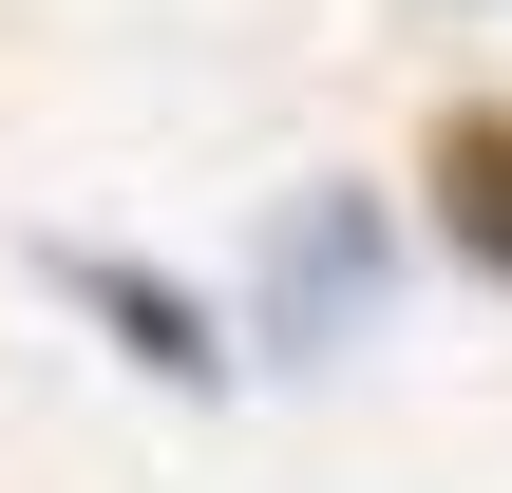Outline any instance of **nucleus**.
<instances>
[{
    "label": "nucleus",
    "instance_id": "obj_1",
    "mask_svg": "<svg viewBox=\"0 0 512 493\" xmlns=\"http://www.w3.org/2000/svg\"><path fill=\"white\" fill-rule=\"evenodd\" d=\"M380 266H399V209H380V190H304V209L266 228V285H247L266 361H342L361 304H380Z\"/></svg>",
    "mask_w": 512,
    "mask_h": 493
},
{
    "label": "nucleus",
    "instance_id": "obj_2",
    "mask_svg": "<svg viewBox=\"0 0 512 493\" xmlns=\"http://www.w3.org/2000/svg\"><path fill=\"white\" fill-rule=\"evenodd\" d=\"M57 285H76V304H95V323H114L152 380H228V323H209L171 266H133V247H57Z\"/></svg>",
    "mask_w": 512,
    "mask_h": 493
},
{
    "label": "nucleus",
    "instance_id": "obj_3",
    "mask_svg": "<svg viewBox=\"0 0 512 493\" xmlns=\"http://www.w3.org/2000/svg\"><path fill=\"white\" fill-rule=\"evenodd\" d=\"M437 228L475 285H512V114H437Z\"/></svg>",
    "mask_w": 512,
    "mask_h": 493
}]
</instances>
